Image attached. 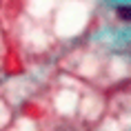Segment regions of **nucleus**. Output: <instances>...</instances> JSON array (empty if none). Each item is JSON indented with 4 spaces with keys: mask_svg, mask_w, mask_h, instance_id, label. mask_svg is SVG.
<instances>
[{
    "mask_svg": "<svg viewBox=\"0 0 131 131\" xmlns=\"http://www.w3.org/2000/svg\"><path fill=\"white\" fill-rule=\"evenodd\" d=\"M118 16H120L122 20L131 22V7H118Z\"/></svg>",
    "mask_w": 131,
    "mask_h": 131,
    "instance_id": "nucleus-1",
    "label": "nucleus"
}]
</instances>
